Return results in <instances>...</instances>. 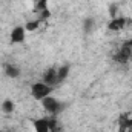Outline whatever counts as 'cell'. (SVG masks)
Returning <instances> with one entry per match:
<instances>
[{
    "instance_id": "277c9868",
    "label": "cell",
    "mask_w": 132,
    "mask_h": 132,
    "mask_svg": "<svg viewBox=\"0 0 132 132\" xmlns=\"http://www.w3.org/2000/svg\"><path fill=\"white\" fill-rule=\"evenodd\" d=\"M42 81L49 85V86H55L59 85V75H57V68H49L45 71L43 77H42Z\"/></svg>"
},
{
    "instance_id": "5bb4252c",
    "label": "cell",
    "mask_w": 132,
    "mask_h": 132,
    "mask_svg": "<svg viewBox=\"0 0 132 132\" xmlns=\"http://www.w3.org/2000/svg\"><path fill=\"white\" fill-rule=\"evenodd\" d=\"M129 45H131V48H132V40H131V42H129Z\"/></svg>"
},
{
    "instance_id": "8fae6325",
    "label": "cell",
    "mask_w": 132,
    "mask_h": 132,
    "mask_svg": "<svg viewBox=\"0 0 132 132\" xmlns=\"http://www.w3.org/2000/svg\"><path fill=\"white\" fill-rule=\"evenodd\" d=\"M68 74H69V66L65 65V66H60V68H57V75H59V83H62L63 80H65L66 77H68Z\"/></svg>"
},
{
    "instance_id": "8992f818",
    "label": "cell",
    "mask_w": 132,
    "mask_h": 132,
    "mask_svg": "<svg viewBox=\"0 0 132 132\" xmlns=\"http://www.w3.org/2000/svg\"><path fill=\"white\" fill-rule=\"evenodd\" d=\"M32 126L35 132H51V126H49V120L48 118H37V120H34Z\"/></svg>"
},
{
    "instance_id": "52a82bcc",
    "label": "cell",
    "mask_w": 132,
    "mask_h": 132,
    "mask_svg": "<svg viewBox=\"0 0 132 132\" xmlns=\"http://www.w3.org/2000/svg\"><path fill=\"white\" fill-rule=\"evenodd\" d=\"M126 25V19L125 17H112L111 23H109V29L111 31H121Z\"/></svg>"
},
{
    "instance_id": "7c38bea8",
    "label": "cell",
    "mask_w": 132,
    "mask_h": 132,
    "mask_svg": "<svg viewBox=\"0 0 132 132\" xmlns=\"http://www.w3.org/2000/svg\"><path fill=\"white\" fill-rule=\"evenodd\" d=\"M2 109H3V112L11 114V112L14 111V103H12L11 100H5V101H3V104H2Z\"/></svg>"
},
{
    "instance_id": "9c48e42d",
    "label": "cell",
    "mask_w": 132,
    "mask_h": 132,
    "mask_svg": "<svg viewBox=\"0 0 132 132\" xmlns=\"http://www.w3.org/2000/svg\"><path fill=\"white\" fill-rule=\"evenodd\" d=\"M5 74L8 77H11V78H17L20 75V69L14 65H6L5 66Z\"/></svg>"
},
{
    "instance_id": "6da1fadb",
    "label": "cell",
    "mask_w": 132,
    "mask_h": 132,
    "mask_svg": "<svg viewBox=\"0 0 132 132\" xmlns=\"http://www.w3.org/2000/svg\"><path fill=\"white\" fill-rule=\"evenodd\" d=\"M51 92H52V86H49V85H46L43 81H37L31 86V95L37 101H42L43 98L49 97Z\"/></svg>"
},
{
    "instance_id": "30bf717a",
    "label": "cell",
    "mask_w": 132,
    "mask_h": 132,
    "mask_svg": "<svg viewBox=\"0 0 132 132\" xmlns=\"http://www.w3.org/2000/svg\"><path fill=\"white\" fill-rule=\"evenodd\" d=\"M83 29H85V32H92V31L95 29V20H94L92 17L85 19V22H83Z\"/></svg>"
},
{
    "instance_id": "9a60e30c",
    "label": "cell",
    "mask_w": 132,
    "mask_h": 132,
    "mask_svg": "<svg viewBox=\"0 0 132 132\" xmlns=\"http://www.w3.org/2000/svg\"><path fill=\"white\" fill-rule=\"evenodd\" d=\"M5 132H12V131H5Z\"/></svg>"
},
{
    "instance_id": "5b68a950",
    "label": "cell",
    "mask_w": 132,
    "mask_h": 132,
    "mask_svg": "<svg viewBox=\"0 0 132 132\" xmlns=\"http://www.w3.org/2000/svg\"><path fill=\"white\" fill-rule=\"evenodd\" d=\"M11 43H23L26 38V28L25 26H15L11 31Z\"/></svg>"
},
{
    "instance_id": "4fadbf2b",
    "label": "cell",
    "mask_w": 132,
    "mask_h": 132,
    "mask_svg": "<svg viewBox=\"0 0 132 132\" xmlns=\"http://www.w3.org/2000/svg\"><path fill=\"white\" fill-rule=\"evenodd\" d=\"M38 25H40V20H35V22H29L25 28H26V31H34L38 28Z\"/></svg>"
},
{
    "instance_id": "3957f363",
    "label": "cell",
    "mask_w": 132,
    "mask_h": 132,
    "mask_svg": "<svg viewBox=\"0 0 132 132\" xmlns=\"http://www.w3.org/2000/svg\"><path fill=\"white\" fill-rule=\"evenodd\" d=\"M131 59H132V48H131L129 43H125V45L117 51V54L114 55V60H115L117 63H121V65L128 63Z\"/></svg>"
},
{
    "instance_id": "7a4b0ae2",
    "label": "cell",
    "mask_w": 132,
    "mask_h": 132,
    "mask_svg": "<svg viewBox=\"0 0 132 132\" xmlns=\"http://www.w3.org/2000/svg\"><path fill=\"white\" fill-rule=\"evenodd\" d=\"M42 104H43L45 111H46L48 114H51L52 117H54V115H57V114H60V112H62V109H63V103H62L60 100L51 97V95L42 100Z\"/></svg>"
},
{
    "instance_id": "ba28073f",
    "label": "cell",
    "mask_w": 132,
    "mask_h": 132,
    "mask_svg": "<svg viewBox=\"0 0 132 132\" xmlns=\"http://www.w3.org/2000/svg\"><path fill=\"white\" fill-rule=\"evenodd\" d=\"M120 132H132V117L125 114L120 118Z\"/></svg>"
}]
</instances>
